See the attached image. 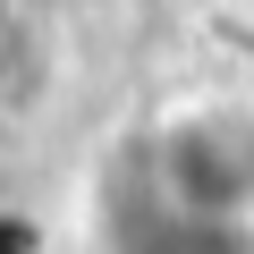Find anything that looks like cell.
<instances>
[{
    "label": "cell",
    "instance_id": "cell-1",
    "mask_svg": "<svg viewBox=\"0 0 254 254\" xmlns=\"http://www.w3.org/2000/svg\"><path fill=\"white\" fill-rule=\"evenodd\" d=\"M144 195L178 229H254V93H178L144 119Z\"/></svg>",
    "mask_w": 254,
    "mask_h": 254
}]
</instances>
